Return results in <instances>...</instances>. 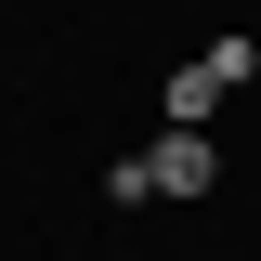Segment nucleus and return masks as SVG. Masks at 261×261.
Instances as JSON below:
<instances>
[{"mask_svg":"<svg viewBox=\"0 0 261 261\" xmlns=\"http://www.w3.org/2000/svg\"><path fill=\"white\" fill-rule=\"evenodd\" d=\"M209 79H222V92H261V39L222 27V39H209Z\"/></svg>","mask_w":261,"mask_h":261,"instance_id":"3","label":"nucleus"},{"mask_svg":"<svg viewBox=\"0 0 261 261\" xmlns=\"http://www.w3.org/2000/svg\"><path fill=\"white\" fill-rule=\"evenodd\" d=\"M209 183H222V144H209V130H183V118H157L118 170H105V196H118V209H196Z\"/></svg>","mask_w":261,"mask_h":261,"instance_id":"1","label":"nucleus"},{"mask_svg":"<svg viewBox=\"0 0 261 261\" xmlns=\"http://www.w3.org/2000/svg\"><path fill=\"white\" fill-rule=\"evenodd\" d=\"M222 79H209V53H183V65H170V79H157V118H183V130H209V118H222Z\"/></svg>","mask_w":261,"mask_h":261,"instance_id":"2","label":"nucleus"}]
</instances>
